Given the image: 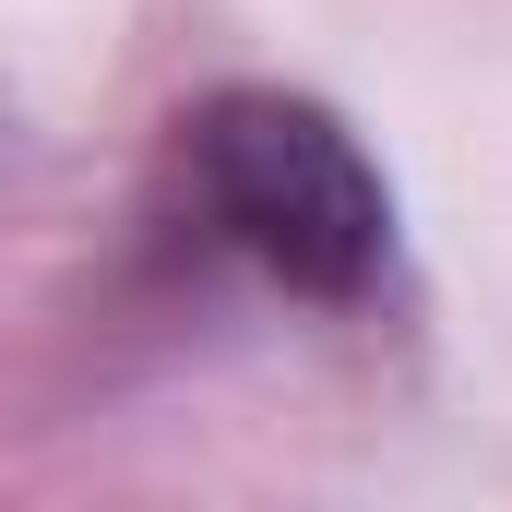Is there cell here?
<instances>
[{"mask_svg":"<svg viewBox=\"0 0 512 512\" xmlns=\"http://www.w3.org/2000/svg\"><path fill=\"white\" fill-rule=\"evenodd\" d=\"M179 203L215 251L322 310H358L393 274V179L322 96L286 84H227L179 120Z\"/></svg>","mask_w":512,"mask_h":512,"instance_id":"6da1fadb","label":"cell"}]
</instances>
